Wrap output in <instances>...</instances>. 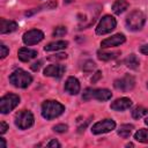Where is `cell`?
<instances>
[{"label": "cell", "mask_w": 148, "mask_h": 148, "mask_svg": "<svg viewBox=\"0 0 148 148\" xmlns=\"http://www.w3.org/2000/svg\"><path fill=\"white\" fill-rule=\"evenodd\" d=\"M126 38L123 34H116L104 40H102L101 43V47L102 49H108V47H112V46H119L123 43H125Z\"/></svg>", "instance_id": "12"}, {"label": "cell", "mask_w": 148, "mask_h": 148, "mask_svg": "<svg viewBox=\"0 0 148 148\" xmlns=\"http://www.w3.org/2000/svg\"><path fill=\"white\" fill-rule=\"evenodd\" d=\"M46 146H47V147H58V148H59V147H61V145H60V143H59V142H58L56 139L51 140V141H50V142H49Z\"/></svg>", "instance_id": "30"}, {"label": "cell", "mask_w": 148, "mask_h": 148, "mask_svg": "<svg viewBox=\"0 0 148 148\" xmlns=\"http://www.w3.org/2000/svg\"><path fill=\"white\" fill-rule=\"evenodd\" d=\"M119 52H105V51H98L97 52V58L102 61H109L114 58H117Z\"/></svg>", "instance_id": "20"}, {"label": "cell", "mask_w": 148, "mask_h": 148, "mask_svg": "<svg viewBox=\"0 0 148 148\" xmlns=\"http://www.w3.org/2000/svg\"><path fill=\"white\" fill-rule=\"evenodd\" d=\"M80 82L76 77L69 76L65 82V90L71 95H76L80 92Z\"/></svg>", "instance_id": "13"}, {"label": "cell", "mask_w": 148, "mask_h": 148, "mask_svg": "<svg viewBox=\"0 0 148 148\" xmlns=\"http://www.w3.org/2000/svg\"><path fill=\"white\" fill-rule=\"evenodd\" d=\"M67 46H68V42H66V40H57V42H52V43H49L47 45H45L44 50L45 51H58V50L66 49Z\"/></svg>", "instance_id": "18"}, {"label": "cell", "mask_w": 148, "mask_h": 148, "mask_svg": "<svg viewBox=\"0 0 148 148\" xmlns=\"http://www.w3.org/2000/svg\"><path fill=\"white\" fill-rule=\"evenodd\" d=\"M134 139L139 142L142 143H148V130L146 128H141L138 132H135L134 134Z\"/></svg>", "instance_id": "22"}, {"label": "cell", "mask_w": 148, "mask_h": 148, "mask_svg": "<svg viewBox=\"0 0 148 148\" xmlns=\"http://www.w3.org/2000/svg\"><path fill=\"white\" fill-rule=\"evenodd\" d=\"M147 113H148V109H146L143 106H136L132 111V117L134 119H140V118L145 117Z\"/></svg>", "instance_id": "23"}, {"label": "cell", "mask_w": 148, "mask_h": 148, "mask_svg": "<svg viewBox=\"0 0 148 148\" xmlns=\"http://www.w3.org/2000/svg\"><path fill=\"white\" fill-rule=\"evenodd\" d=\"M66 72V67L64 65H58V64H53V65H49L45 69H44V75L45 76H51V77H56V79H60Z\"/></svg>", "instance_id": "11"}, {"label": "cell", "mask_w": 148, "mask_h": 148, "mask_svg": "<svg viewBox=\"0 0 148 148\" xmlns=\"http://www.w3.org/2000/svg\"><path fill=\"white\" fill-rule=\"evenodd\" d=\"M0 148H6V141L3 138H0Z\"/></svg>", "instance_id": "34"}, {"label": "cell", "mask_w": 148, "mask_h": 148, "mask_svg": "<svg viewBox=\"0 0 148 148\" xmlns=\"http://www.w3.org/2000/svg\"><path fill=\"white\" fill-rule=\"evenodd\" d=\"M66 58H67L66 53H56V54L50 56L47 59L49 60H62V59H66Z\"/></svg>", "instance_id": "27"}, {"label": "cell", "mask_w": 148, "mask_h": 148, "mask_svg": "<svg viewBox=\"0 0 148 148\" xmlns=\"http://www.w3.org/2000/svg\"><path fill=\"white\" fill-rule=\"evenodd\" d=\"M66 32H67V29H66V27H57L54 30H53V37H62V36H65L66 35Z\"/></svg>", "instance_id": "25"}, {"label": "cell", "mask_w": 148, "mask_h": 148, "mask_svg": "<svg viewBox=\"0 0 148 148\" xmlns=\"http://www.w3.org/2000/svg\"><path fill=\"white\" fill-rule=\"evenodd\" d=\"M64 111H65V106L58 101L49 99L42 104V116L47 120L59 117L60 114H62Z\"/></svg>", "instance_id": "1"}, {"label": "cell", "mask_w": 148, "mask_h": 148, "mask_svg": "<svg viewBox=\"0 0 148 148\" xmlns=\"http://www.w3.org/2000/svg\"><path fill=\"white\" fill-rule=\"evenodd\" d=\"M34 114L28 110H22L15 116V125L20 130H27L34 125Z\"/></svg>", "instance_id": "6"}, {"label": "cell", "mask_w": 148, "mask_h": 148, "mask_svg": "<svg viewBox=\"0 0 148 148\" xmlns=\"http://www.w3.org/2000/svg\"><path fill=\"white\" fill-rule=\"evenodd\" d=\"M67 130H68V126L66 124H58V125L53 126V131L57 133H65V132H67Z\"/></svg>", "instance_id": "26"}, {"label": "cell", "mask_w": 148, "mask_h": 148, "mask_svg": "<svg viewBox=\"0 0 148 148\" xmlns=\"http://www.w3.org/2000/svg\"><path fill=\"white\" fill-rule=\"evenodd\" d=\"M128 6L130 3L126 0H116L112 5V10L116 15H120L128 8Z\"/></svg>", "instance_id": "17"}, {"label": "cell", "mask_w": 148, "mask_h": 148, "mask_svg": "<svg viewBox=\"0 0 148 148\" xmlns=\"http://www.w3.org/2000/svg\"><path fill=\"white\" fill-rule=\"evenodd\" d=\"M113 86L116 89L118 90H121V91H130L134 88L135 86V79L130 75V74H126L124 75L123 77L120 79H117L114 82H113Z\"/></svg>", "instance_id": "8"}, {"label": "cell", "mask_w": 148, "mask_h": 148, "mask_svg": "<svg viewBox=\"0 0 148 148\" xmlns=\"http://www.w3.org/2000/svg\"><path fill=\"white\" fill-rule=\"evenodd\" d=\"M8 130V125L5 123V121H1L0 123V134H5Z\"/></svg>", "instance_id": "29"}, {"label": "cell", "mask_w": 148, "mask_h": 148, "mask_svg": "<svg viewBox=\"0 0 148 148\" xmlns=\"http://www.w3.org/2000/svg\"><path fill=\"white\" fill-rule=\"evenodd\" d=\"M17 29V23L10 20L0 18V32L1 34H10Z\"/></svg>", "instance_id": "16"}, {"label": "cell", "mask_w": 148, "mask_h": 148, "mask_svg": "<svg viewBox=\"0 0 148 148\" xmlns=\"http://www.w3.org/2000/svg\"><path fill=\"white\" fill-rule=\"evenodd\" d=\"M145 124H146V125H148V117L145 119Z\"/></svg>", "instance_id": "36"}, {"label": "cell", "mask_w": 148, "mask_h": 148, "mask_svg": "<svg viewBox=\"0 0 148 148\" xmlns=\"http://www.w3.org/2000/svg\"><path fill=\"white\" fill-rule=\"evenodd\" d=\"M73 1H75V0H64L65 3H69V2H73Z\"/></svg>", "instance_id": "35"}, {"label": "cell", "mask_w": 148, "mask_h": 148, "mask_svg": "<svg viewBox=\"0 0 148 148\" xmlns=\"http://www.w3.org/2000/svg\"><path fill=\"white\" fill-rule=\"evenodd\" d=\"M132 106V101L127 97H121V98H117L114 102L111 103L110 108L114 111H124L127 110Z\"/></svg>", "instance_id": "14"}, {"label": "cell", "mask_w": 148, "mask_h": 148, "mask_svg": "<svg viewBox=\"0 0 148 148\" xmlns=\"http://www.w3.org/2000/svg\"><path fill=\"white\" fill-rule=\"evenodd\" d=\"M145 22H146V16L139 9L132 10L126 17V25L132 31L141 30L143 28V25H145Z\"/></svg>", "instance_id": "3"}, {"label": "cell", "mask_w": 148, "mask_h": 148, "mask_svg": "<svg viewBox=\"0 0 148 148\" xmlns=\"http://www.w3.org/2000/svg\"><path fill=\"white\" fill-rule=\"evenodd\" d=\"M43 38H44V34H43V31H40L38 29H31V30L24 32V35H23V42L27 45H35V44L39 43Z\"/></svg>", "instance_id": "10"}, {"label": "cell", "mask_w": 148, "mask_h": 148, "mask_svg": "<svg viewBox=\"0 0 148 148\" xmlns=\"http://www.w3.org/2000/svg\"><path fill=\"white\" fill-rule=\"evenodd\" d=\"M17 57H18V59H20L21 61L28 62V61H30L31 59H34V58L37 57V51L31 50V49H28V47H22V49L18 50Z\"/></svg>", "instance_id": "15"}, {"label": "cell", "mask_w": 148, "mask_h": 148, "mask_svg": "<svg viewBox=\"0 0 148 148\" xmlns=\"http://www.w3.org/2000/svg\"><path fill=\"white\" fill-rule=\"evenodd\" d=\"M40 66H42V61L39 60V61H37V62H34V64L31 65V69L36 72V71H38V69L40 68Z\"/></svg>", "instance_id": "31"}, {"label": "cell", "mask_w": 148, "mask_h": 148, "mask_svg": "<svg viewBox=\"0 0 148 148\" xmlns=\"http://www.w3.org/2000/svg\"><path fill=\"white\" fill-rule=\"evenodd\" d=\"M20 103V97L16 94H7L0 98V112L6 114L17 106Z\"/></svg>", "instance_id": "5"}, {"label": "cell", "mask_w": 148, "mask_h": 148, "mask_svg": "<svg viewBox=\"0 0 148 148\" xmlns=\"http://www.w3.org/2000/svg\"><path fill=\"white\" fill-rule=\"evenodd\" d=\"M9 82L16 88H27L32 82V76L23 69H16L9 75Z\"/></svg>", "instance_id": "2"}, {"label": "cell", "mask_w": 148, "mask_h": 148, "mask_svg": "<svg viewBox=\"0 0 148 148\" xmlns=\"http://www.w3.org/2000/svg\"><path fill=\"white\" fill-rule=\"evenodd\" d=\"M95 68H96V64H95L94 61H91V60H87V61L83 64V66H82V69H83V72H86V73H90V72H92Z\"/></svg>", "instance_id": "24"}, {"label": "cell", "mask_w": 148, "mask_h": 148, "mask_svg": "<svg viewBox=\"0 0 148 148\" xmlns=\"http://www.w3.org/2000/svg\"><path fill=\"white\" fill-rule=\"evenodd\" d=\"M140 52H141L142 54H146V56H148V44H145V45H142V46L140 47Z\"/></svg>", "instance_id": "32"}, {"label": "cell", "mask_w": 148, "mask_h": 148, "mask_svg": "<svg viewBox=\"0 0 148 148\" xmlns=\"http://www.w3.org/2000/svg\"><path fill=\"white\" fill-rule=\"evenodd\" d=\"M134 130V126L132 124H124L120 125L119 130H118V135L123 139H127L130 138V135L132 134V131Z\"/></svg>", "instance_id": "19"}, {"label": "cell", "mask_w": 148, "mask_h": 148, "mask_svg": "<svg viewBox=\"0 0 148 148\" xmlns=\"http://www.w3.org/2000/svg\"><path fill=\"white\" fill-rule=\"evenodd\" d=\"M112 97V94L108 89H92V88H87L83 94H82V99L83 101H89V99H97L101 102H105Z\"/></svg>", "instance_id": "4"}, {"label": "cell", "mask_w": 148, "mask_h": 148, "mask_svg": "<svg viewBox=\"0 0 148 148\" xmlns=\"http://www.w3.org/2000/svg\"><path fill=\"white\" fill-rule=\"evenodd\" d=\"M8 53H9V49H8L6 45L1 44V45H0V58H1V59L6 58V56H7Z\"/></svg>", "instance_id": "28"}, {"label": "cell", "mask_w": 148, "mask_h": 148, "mask_svg": "<svg viewBox=\"0 0 148 148\" xmlns=\"http://www.w3.org/2000/svg\"><path fill=\"white\" fill-rule=\"evenodd\" d=\"M117 25V21L113 16L111 15H105L101 18L99 23L97 24L96 28V34L97 35H106L109 32H111Z\"/></svg>", "instance_id": "7"}, {"label": "cell", "mask_w": 148, "mask_h": 148, "mask_svg": "<svg viewBox=\"0 0 148 148\" xmlns=\"http://www.w3.org/2000/svg\"><path fill=\"white\" fill-rule=\"evenodd\" d=\"M101 76H102V73H101V72H97V73L95 74V76L91 79V82H92V83H95V82H96Z\"/></svg>", "instance_id": "33"}, {"label": "cell", "mask_w": 148, "mask_h": 148, "mask_svg": "<svg viewBox=\"0 0 148 148\" xmlns=\"http://www.w3.org/2000/svg\"><path fill=\"white\" fill-rule=\"evenodd\" d=\"M147 87H148V83H147Z\"/></svg>", "instance_id": "37"}, {"label": "cell", "mask_w": 148, "mask_h": 148, "mask_svg": "<svg viewBox=\"0 0 148 148\" xmlns=\"http://www.w3.org/2000/svg\"><path fill=\"white\" fill-rule=\"evenodd\" d=\"M114 128H116L114 120H112V119H103L101 121H97L91 127V132L94 134H103V133L111 132Z\"/></svg>", "instance_id": "9"}, {"label": "cell", "mask_w": 148, "mask_h": 148, "mask_svg": "<svg viewBox=\"0 0 148 148\" xmlns=\"http://www.w3.org/2000/svg\"><path fill=\"white\" fill-rule=\"evenodd\" d=\"M125 64H126V66H127L128 68H131V69H136V68L139 67V65H140V61H139L138 57L132 53V54H130V56L125 59Z\"/></svg>", "instance_id": "21"}]
</instances>
